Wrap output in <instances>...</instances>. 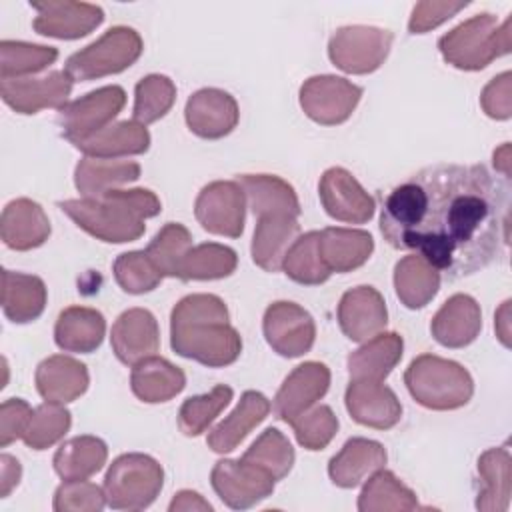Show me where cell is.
Wrapping results in <instances>:
<instances>
[{
  "label": "cell",
  "mask_w": 512,
  "mask_h": 512,
  "mask_svg": "<svg viewBox=\"0 0 512 512\" xmlns=\"http://www.w3.org/2000/svg\"><path fill=\"white\" fill-rule=\"evenodd\" d=\"M380 232L456 280L486 268L508 242L506 190L482 164H432L380 200Z\"/></svg>",
  "instance_id": "1"
},
{
  "label": "cell",
  "mask_w": 512,
  "mask_h": 512,
  "mask_svg": "<svg viewBox=\"0 0 512 512\" xmlns=\"http://www.w3.org/2000/svg\"><path fill=\"white\" fill-rule=\"evenodd\" d=\"M170 346L182 356L208 368L234 364L242 338L228 322V308L216 294L184 296L170 314Z\"/></svg>",
  "instance_id": "2"
},
{
  "label": "cell",
  "mask_w": 512,
  "mask_h": 512,
  "mask_svg": "<svg viewBox=\"0 0 512 512\" xmlns=\"http://www.w3.org/2000/svg\"><path fill=\"white\" fill-rule=\"evenodd\" d=\"M58 208L90 236L122 244L138 240L146 230L144 220L160 214L162 204L152 190L114 188L96 198L62 200Z\"/></svg>",
  "instance_id": "3"
},
{
  "label": "cell",
  "mask_w": 512,
  "mask_h": 512,
  "mask_svg": "<svg viewBox=\"0 0 512 512\" xmlns=\"http://www.w3.org/2000/svg\"><path fill=\"white\" fill-rule=\"evenodd\" d=\"M404 384L410 396L428 410L462 408L474 394L470 372L462 364L434 354L414 358L404 372Z\"/></svg>",
  "instance_id": "4"
},
{
  "label": "cell",
  "mask_w": 512,
  "mask_h": 512,
  "mask_svg": "<svg viewBox=\"0 0 512 512\" xmlns=\"http://www.w3.org/2000/svg\"><path fill=\"white\" fill-rule=\"evenodd\" d=\"M510 18L498 24L490 12L476 14L438 40L442 58L460 70H482L494 58L510 52Z\"/></svg>",
  "instance_id": "5"
},
{
  "label": "cell",
  "mask_w": 512,
  "mask_h": 512,
  "mask_svg": "<svg viewBox=\"0 0 512 512\" xmlns=\"http://www.w3.org/2000/svg\"><path fill=\"white\" fill-rule=\"evenodd\" d=\"M162 484V466L148 454L130 452L110 464L102 488L110 508L144 510L158 498Z\"/></svg>",
  "instance_id": "6"
},
{
  "label": "cell",
  "mask_w": 512,
  "mask_h": 512,
  "mask_svg": "<svg viewBox=\"0 0 512 512\" xmlns=\"http://www.w3.org/2000/svg\"><path fill=\"white\" fill-rule=\"evenodd\" d=\"M142 50V38L134 28L114 26L86 48L74 52L66 60L64 72L72 82H88L118 74L130 68L140 58Z\"/></svg>",
  "instance_id": "7"
},
{
  "label": "cell",
  "mask_w": 512,
  "mask_h": 512,
  "mask_svg": "<svg viewBox=\"0 0 512 512\" xmlns=\"http://www.w3.org/2000/svg\"><path fill=\"white\" fill-rule=\"evenodd\" d=\"M394 34L374 26L338 28L328 42L332 64L348 74H370L378 70L392 46Z\"/></svg>",
  "instance_id": "8"
},
{
  "label": "cell",
  "mask_w": 512,
  "mask_h": 512,
  "mask_svg": "<svg viewBox=\"0 0 512 512\" xmlns=\"http://www.w3.org/2000/svg\"><path fill=\"white\" fill-rule=\"evenodd\" d=\"M124 104L126 92L122 86L116 84L102 86L74 102H68L58 114L62 136L70 144H74L100 132L120 114Z\"/></svg>",
  "instance_id": "9"
},
{
  "label": "cell",
  "mask_w": 512,
  "mask_h": 512,
  "mask_svg": "<svg viewBox=\"0 0 512 512\" xmlns=\"http://www.w3.org/2000/svg\"><path fill=\"white\" fill-rule=\"evenodd\" d=\"M360 96V86L332 74L312 76L300 86V106L304 114L322 126L346 122L358 106Z\"/></svg>",
  "instance_id": "10"
},
{
  "label": "cell",
  "mask_w": 512,
  "mask_h": 512,
  "mask_svg": "<svg viewBox=\"0 0 512 512\" xmlns=\"http://www.w3.org/2000/svg\"><path fill=\"white\" fill-rule=\"evenodd\" d=\"M210 482L218 498L234 510L252 508L274 492V478L244 458L218 460L210 472Z\"/></svg>",
  "instance_id": "11"
},
{
  "label": "cell",
  "mask_w": 512,
  "mask_h": 512,
  "mask_svg": "<svg viewBox=\"0 0 512 512\" xmlns=\"http://www.w3.org/2000/svg\"><path fill=\"white\" fill-rule=\"evenodd\" d=\"M268 346L284 358H298L314 346L316 324L308 310L296 302H272L262 320Z\"/></svg>",
  "instance_id": "12"
},
{
  "label": "cell",
  "mask_w": 512,
  "mask_h": 512,
  "mask_svg": "<svg viewBox=\"0 0 512 512\" xmlns=\"http://www.w3.org/2000/svg\"><path fill=\"white\" fill-rule=\"evenodd\" d=\"M246 196L234 180H216L204 186L194 202V216L204 230L218 236L238 238L244 230Z\"/></svg>",
  "instance_id": "13"
},
{
  "label": "cell",
  "mask_w": 512,
  "mask_h": 512,
  "mask_svg": "<svg viewBox=\"0 0 512 512\" xmlns=\"http://www.w3.org/2000/svg\"><path fill=\"white\" fill-rule=\"evenodd\" d=\"M320 202L326 214L348 224H364L374 216V198L344 168H328L318 184Z\"/></svg>",
  "instance_id": "14"
},
{
  "label": "cell",
  "mask_w": 512,
  "mask_h": 512,
  "mask_svg": "<svg viewBox=\"0 0 512 512\" xmlns=\"http://www.w3.org/2000/svg\"><path fill=\"white\" fill-rule=\"evenodd\" d=\"M72 92V78L66 72H50L42 78L0 80L2 100L18 114H36L44 108L62 110Z\"/></svg>",
  "instance_id": "15"
},
{
  "label": "cell",
  "mask_w": 512,
  "mask_h": 512,
  "mask_svg": "<svg viewBox=\"0 0 512 512\" xmlns=\"http://www.w3.org/2000/svg\"><path fill=\"white\" fill-rule=\"evenodd\" d=\"M30 6L38 12L32 22V28L50 38L60 40H76L90 34L104 20V10L96 4L86 2H30Z\"/></svg>",
  "instance_id": "16"
},
{
  "label": "cell",
  "mask_w": 512,
  "mask_h": 512,
  "mask_svg": "<svg viewBox=\"0 0 512 512\" xmlns=\"http://www.w3.org/2000/svg\"><path fill=\"white\" fill-rule=\"evenodd\" d=\"M330 386V370L322 362H304L296 366L274 398L276 418L292 424L300 414L310 410Z\"/></svg>",
  "instance_id": "17"
},
{
  "label": "cell",
  "mask_w": 512,
  "mask_h": 512,
  "mask_svg": "<svg viewBox=\"0 0 512 512\" xmlns=\"http://www.w3.org/2000/svg\"><path fill=\"white\" fill-rule=\"evenodd\" d=\"M352 420L376 430H388L402 418V404L382 380H350L344 394Z\"/></svg>",
  "instance_id": "18"
},
{
  "label": "cell",
  "mask_w": 512,
  "mask_h": 512,
  "mask_svg": "<svg viewBox=\"0 0 512 512\" xmlns=\"http://www.w3.org/2000/svg\"><path fill=\"white\" fill-rule=\"evenodd\" d=\"M238 116L236 100L220 88H202L194 92L184 108L190 132L206 140H218L230 134L238 124Z\"/></svg>",
  "instance_id": "19"
},
{
  "label": "cell",
  "mask_w": 512,
  "mask_h": 512,
  "mask_svg": "<svg viewBox=\"0 0 512 512\" xmlns=\"http://www.w3.org/2000/svg\"><path fill=\"white\" fill-rule=\"evenodd\" d=\"M388 310L382 294L372 286H356L342 294L338 324L352 342H366L386 328Z\"/></svg>",
  "instance_id": "20"
},
{
  "label": "cell",
  "mask_w": 512,
  "mask_h": 512,
  "mask_svg": "<svg viewBox=\"0 0 512 512\" xmlns=\"http://www.w3.org/2000/svg\"><path fill=\"white\" fill-rule=\"evenodd\" d=\"M110 344L116 358L126 366L154 356L160 348V330L154 314L146 308L122 312L112 324Z\"/></svg>",
  "instance_id": "21"
},
{
  "label": "cell",
  "mask_w": 512,
  "mask_h": 512,
  "mask_svg": "<svg viewBox=\"0 0 512 512\" xmlns=\"http://www.w3.org/2000/svg\"><path fill=\"white\" fill-rule=\"evenodd\" d=\"M482 330V312L468 294L450 296L434 314L430 332L446 348H464L476 340Z\"/></svg>",
  "instance_id": "22"
},
{
  "label": "cell",
  "mask_w": 512,
  "mask_h": 512,
  "mask_svg": "<svg viewBox=\"0 0 512 512\" xmlns=\"http://www.w3.org/2000/svg\"><path fill=\"white\" fill-rule=\"evenodd\" d=\"M2 242L12 250H32L42 246L50 236V222L42 206L30 198L8 202L0 218Z\"/></svg>",
  "instance_id": "23"
},
{
  "label": "cell",
  "mask_w": 512,
  "mask_h": 512,
  "mask_svg": "<svg viewBox=\"0 0 512 512\" xmlns=\"http://www.w3.org/2000/svg\"><path fill=\"white\" fill-rule=\"evenodd\" d=\"M34 380L44 402L54 404H66L80 398L90 384L86 366L64 354H54L42 360L36 368Z\"/></svg>",
  "instance_id": "24"
},
{
  "label": "cell",
  "mask_w": 512,
  "mask_h": 512,
  "mask_svg": "<svg viewBox=\"0 0 512 512\" xmlns=\"http://www.w3.org/2000/svg\"><path fill=\"white\" fill-rule=\"evenodd\" d=\"M298 216L292 214H264L258 216L252 238V260L266 272H278L284 256L298 238Z\"/></svg>",
  "instance_id": "25"
},
{
  "label": "cell",
  "mask_w": 512,
  "mask_h": 512,
  "mask_svg": "<svg viewBox=\"0 0 512 512\" xmlns=\"http://www.w3.org/2000/svg\"><path fill=\"white\" fill-rule=\"evenodd\" d=\"M386 464V450L368 438H350L328 462V476L340 488H356Z\"/></svg>",
  "instance_id": "26"
},
{
  "label": "cell",
  "mask_w": 512,
  "mask_h": 512,
  "mask_svg": "<svg viewBox=\"0 0 512 512\" xmlns=\"http://www.w3.org/2000/svg\"><path fill=\"white\" fill-rule=\"evenodd\" d=\"M268 412V398L256 390H246L236 408L208 432V446L218 454L232 452L250 434V430L268 416Z\"/></svg>",
  "instance_id": "27"
},
{
  "label": "cell",
  "mask_w": 512,
  "mask_h": 512,
  "mask_svg": "<svg viewBox=\"0 0 512 512\" xmlns=\"http://www.w3.org/2000/svg\"><path fill=\"white\" fill-rule=\"evenodd\" d=\"M186 386V374L160 356H148L132 366L130 388L134 396L148 404L168 402Z\"/></svg>",
  "instance_id": "28"
},
{
  "label": "cell",
  "mask_w": 512,
  "mask_h": 512,
  "mask_svg": "<svg viewBox=\"0 0 512 512\" xmlns=\"http://www.w3.org/2000/svg\"><path fill=\"white\" fill-rule=\"evenodd\" d=\"M106 334L104 316L88 306H68L54 326V342L64 352H94Z\"/></svg>",
  "instance_id": "29"
},
{
  "label": "cell",
  "mask_w": 512,
  "mask_h": 512,
  "mask_svg": "<svg viewBox=\"0 0 512 512\" xmlns=\"http://www.w3.org/2000/svg\"><path fill=\"white\" fill-rule=\"evenodd\" d=\"M90 158H120L142 154L150 148V134L144 124L136 120H122L108 124L100 132L72 144Z\"/></svg>",
  "instance_id": "30"
},
{
  "label": "cell",
  "mask_w": 512,
  "mask_h": 512,
  "mask_svg": "<svg viewBox=\"0 0 512 512\" xmlns=\"http://www.w3.org/2000/svg\"><path fill=\"white\" fill-rule=\"evenodd\" d=\"M320 256L330 272H350L360 268L374 250V240L366 230L330 226L320 230Z\"/></svg>",
  "instance_id": "31"
},
{
  "label": "cell",
  "mask_w": 512,
  "mask_h": 512,
  "mask_svg": "<svg viewBox=\"0 0 512 512\" xmlns=\"http://www.w3.org/2000/svg\"><path fill=\"white\" fill-rule=\"evenodd\" d=\"M140 178V164L116 158H82L74 170V184L82 198H96L108 190Z\"/></svg>",
  "instance_id": "32"
},
{
  "label": "cell",
  "mask_w": 512,
  "mask_h": 512,
  "mask_svg": "<svg viewBox=\"0 0 512 512\" xmlns=\"http://www.w3.org/2000/svg\"><path fill=\"white\" fill-rule=\"evenodd\" d=\"M254 216L292 214L300 216V202L294 188L272 174H240L236 176Z\"/></svg>",
  "instance_id": "33"
},
{
  "label": "cell",
  "mask_w": 512,
  "mask_h": 512,
  "mask_svg": "<svg viewBox=\"0 0 512 512\" xmlns=\"http://www.w3.org/2000/svg\"><path fill=\"white\" fill-rule=\"evenodd\" d=\"M404 340L396 332H380L354 350L346 364L350 380H384L402 358Z\"/></svg>",
  "instance_id": "34"
},
{
  "label": "cell",
  "mask_w": 512,
  "mask_h": 512,
  "mask_svg": "<svg viewBox=\"0 0 512 512\" xmlns=\"http://www.w3.org/2000/svg\"><path fill=\"white\" fill-rule=\"evenodd\" d=\"M480 490L476 508L482 512H504L510 504L512 492V464L506 446L490 448L478 458Z\"/></svg>",
  "instance_id": "35"
},
{
  "label": "cell",
  "mask_w": 512,
  "mask_h": 512,
  "mask_svg": "<svg viewBox=\"0 0 512 512\" xmlns=\"http://www.w3.org/2000/svg\"><path fill=\"white\" fill-rule=\"evenodd\" d=\"M46 286L34 274L2 270V310L16 324L34 322L46 306Z\"/></svg>",
  "instance_id": "36"
},
{
  "label": "cell",
  "mask_w": 512,
  "mask_h": 512,
  "mask_svg": "<svg viewBox=\"0 0 512 512\" xmlns=\"http://www.w3.org/2000/svg\"><path fill=\"white\" fill-rule=\"evenodd\" d=\"M108 458V446L96 436H74L54 454L52 464L62 480H86L102 470Z\"/></svg>",
  "instance_id": "37"
},
{
  "label": "cell",
  "mask_w": 512,
  "mask_h": 512,
  "mask_svg": "<svg viewBox=\"0 0 512 512\" xmlns=\"http://www.w3.org/2000/svg\"><path fill=\"white\" fill-rule=\"evenodd\" d=\"M394 288L406 308H424L440 288V272L418 254L404 256L394 266Z\"/></svg>",
  "instance_id": "38"
},
{
  "label": "cell",
  "mask_w": 512,
  "mask_h": 512,
  "mask_svg": "<svg viewBox=\"0 0 512 512\" xmlns=\"http://www.w3.org/2000/svg\"><path fill=\"white\" fill-rule=\"evenodd\" d=\"M416 494L402 484L390 470H376L368 478L358 496L360 512H390V510H416Z\"/></svg>",
  "instance_id": "39"
},
{
  "label": "cell",
  "mask_w": 512,
  "mask_h": 512,
  "mask_svg": "<svg viewBox=\"0 0 512 512\" xmlns=\"http://www.w3.org/2000/svg\"><path fill=\"white\" fill-rule=\"evenodd\" d=\"M238 266V256L232 248L216 242L192 246L180 266V280H218L230 276Z\"/></svg>",
  "instance_id": "40"
},
{
  "label": "cell",
  "mask_w": 512,
  "mask_h": 512,
  "mask_svg": "<svg viewBox=\"0 0 512 512\" xmlns=\"http://www.w3.org/2000/svg\"><path fill=\"white\" fill-rule=\"evenodd\" d=\"M318 240H320L318 230L306 232L304 236L294 240V244L290 246L282 262V270L290 280L306 286H316L330 278L332 272L326 268L320 256Z\"/></svg>",
  "instance_id": "41"
},
{
  "label": "cell",
  "mask_w": 512,
  "mask_h": 512,
  "mask_svg": "<svg viewBox=\"0 0 512 512\" xmlns=\"http://www.w3.org/2000/svg\"><path fill=\"white\" fill-rule=\"evenodd\" d=\"M58 58V50L52 46L2 40L0 42V78H26L50 66Z\"/></svg>",
  "instance_id": "42"
},
{
  "label": "cell",
  "mask_w": 512,
  "mask_h": 512,
  "mask_svg": "<svg viewBox=\"0 0 512 512\" xmlns=\"http://www.w3.org/2000/svg\"><path fill=\"white\" fill-rule=\"evenodd\" d=\"M190 248L192 236L188 228L180 222H168L158 230V234L150 240L144 252L162 276L178 278L182 260Z\"/></svg>",
  "instance_id": "43"
},
{
  "label": "cell",
  "mask_w": 512,
  "mask_h": 512,
  "mask_svg": "<svg viewBox=\"0 0 512 512\" xmlns=\"http://www.w3.org/2000/svg\"><path fill=\"white\" fill-rule=\"evenodd\" d=\"M232 388L216 384L208 394L190 396L178 410V428L184 436H198L216 420V416L230 404Z\"/></svg>",
  "instance_id": "44"
},
{
  "label": "cell",
  "mask_w": 512,
  "mask_h": 512,
  "mask_svg": "<svg viewBox=\"0 0 512 512\" xmlns=\"http://www.w3.org/2000/svg\"><path fill=\"white\" fill-rule=\"evenodd\" d=\"M246 462L268 472L274 482L288 476L294 464V448L278 428H266L242 454Z\"/></svg>",
  "instance_id": "45"
},
{
  "label": "cell",
  "mask_w": 512,
  "mask_h": 512,
  "mask_svg": "<svg viewBox=\"0 0 512 512\" xmlns=\"http://www.w3.org/2000/svg\"><path fill=\"white\" fill-rule=\"evenodd\" d=\"M176 100V86L164 74H148L134 88L132 116L140 124H152L168 114Z\"/></svg>",
  "instance_id": "46"
},
{
  "label": "cell",
  "mask_w": 512,
  "mask_h": 512,
  "mask_svg": "<svg viewBox=\"0 0 512 512\" xmlns=\"http://www.w3.org/2000/svg\"><path fill=\"white\" fill-rule=\"evenodd\" d=\"M70 424L72 414L62 404L44 402L38 408H34V414L22 440L32 450H46L70 430Z\"/></svg>",
  "instance_id": "47"
},
{
  "label": "cell",
  "mask_w": 512,
  "mask_h": 512,
  "mask_svg": "<svg viewBox=\"0 0 512 512\" xmlns=\"http://www.w3.org/2000/svg\"><path fill=\"white\" fill-rule=\"evenodd\" d=\"M114 278L128 294H144L162 282V274L146 256L144 250L124 252L114 260Z\"/></svg>",
  "instance_id": "48"
},
{
  "label": "cell",
  "mask_w": 512,
  "mask_h": 512,
  "mask_svg": "<svg viewBox=\"0 0 512 512\" xmlns=\"http://www.w3.org/2000/svg\"><path fill=\"white\" fill-rule=\"evenodd\" d=\"M296 440L306 450H322L338 432V418L330 406L320 404L300 414L292 424Z\"/></svg>",
  "instance_id": "49"
},
{
  "label": "cell",
  "mask_w": 512,
  "mask_h": 512,
  "mask_svg": "<svg viewBox=\"0 0 512 512\" xmlns=\"http://www.w3.org/2000/svg\"><path fill=\"white\" fill-rule=\"evenodd\" d=\"M106 506L104 488L88 480H64L54 492V510H80V512H98Z\"/></svg>",
  "instance_id": "50"
},
{
  "label": "cell",
  "mask_w": 512,
  "mask_h": 512,
  "mask_svg": "<svg viewBox=\"0 0 512 512\" xmlns=\"http://www.w3.org/2000/svg\"><path fill=\"white\" fill-rule=\"evenodd\" d=\"M34 410L22 398H8L0 406V446L6 448L14 440L22 438Z\"/></svg>",
  "instance_id": "51"
},
{
  "label": "cell",
  "mask_w": 512,
  "mask_h": 512,
  "mask_svg": "<svg viewBox=\"0 0 512 512\" xmlns=\"http://www.w3.org/2000/svg\"><path fill=\"white\" fill-rule=\"evenodd\" d=\"M466 6L468 2H420L412 10L408 30L412 34H424L440 26L442 22H446Z\"/></svg>",
  "instance_id": "52"
},
{
  "label": "cell",
  "mask_w": 512,
  "mask_h": 512,
  "mask_svg": "<svg viewBox=\"0 0 512 512\" xmlns=\"http://www.w3.org/2000/svg\"><path fill=\"white\" fill-rule=\"evenodd\" d=\"M510 72H502L492 78L482 90L480 104L484 112L494 120H508L512 116V96H510Z\"/></svg>",
  "instance_id": "53"
},
{
  "label": "cell",
  "mask_w": 512,
  "mask_h": 512,
  "mask_svg": "<svg viewBox=\"0 0 512 512\" xmlns=\"http://www.w3.org/2000/svg\"><path fill=\"white\" fill-rule=\"evenodd\" d=\"M0 464H2V470H0V496L6 498L12 492V488L18 486L20 476H22V466L10 454H2L0 456Z\"/></svg>",
  "instance_id": "54"
},
{
  "label": "cell",
  "mask_w": 512,
  "mask_h": 512,
  "mask_svg": "<svg viewBox=\"0 0 512 512\" xmlns=\"http://www.w3.org/2000/svg\"><path fill=\"white\" fill-rule=\"evenodd\" d=\"M170 512H176V510H212V506L198 494V492H192V490H180L170 506H168Z\"/></svg>",
  "instance_id": "55"
},
{
  "label": "cell",
  "mask_w": 512,
  "mask_h": 512,
  "mask_svg": "<svg viewBox=\"0 0 512 512\" xmlns=\"http://www.w3.org/2000/svg\"><path fill=\"white\" fill-rule=\"evenodd\" d=\"M508 308H510V300H506L504 304H502V308L498 310V314H496V322H494V326H496V330H498V338L502 340V344L504 346H508L510 344V340H508Z\"/></svg>",
  "instance_id": "56"
},
{
  "label": "cell",
  "mask_w": 512,
  "mask_h": 512,
  "mask_svg": "<svg viewBox=\"0 0 512 512\" xmlns=\"http://www.w3.org/2000/svg\"><path fill=\"white\" fill-rule=\"evenodd\" d=\"M494 166L500 170L506 178L510 176V144L504 142L498 150H494Z\"/></svg>",
  "instance_id": "57"
}]
</instances>
